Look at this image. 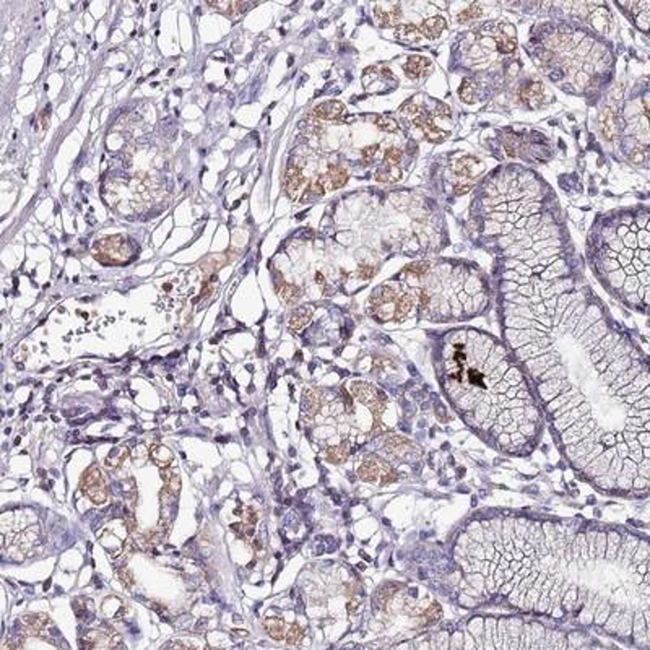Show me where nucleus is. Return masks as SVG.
<instances>
[{
	"label": "nucleus",
	"instance_id": "nucleus-4",
	"mask_svg": "<svg viewBox=\"0 0 650 650\" xmlns=\"http://www.w3.org/2000/svg\"><path fill=\"white\" fill-rule=\"evenodd\" d=\"M374 16L382 28L389 26H398L401 21V7L400 4H393L386 8V5H377L374 7Z\"/></svg>",
	"mask_w": 650,
	"mask_h": 650
},
{
	"label": "nucleus",
	"instance_id": "nucleus-25",
	"mask_svg": "<svg viewBox=\"0 0 650 650\" xmlns=\"http://www.w3.org/2000/svg\"><path fill=\"white\" fill-rule=\"evenodd\" d=\"M278 294L283 299L285 304H294L299 299V296H301V289L294 285H283V286H278Z\"/></svg>",
	"mask_w": 650,
	"mask_h": 650
},
{
	"label": "nucleus",
	"instance_id": "nucleus-6",
	"mask_svg": "<svg viewBox=\"0 0 650 650\" xmlns=\"http://www.w3.org/2000/svg\"><path fill=\"white\" fill-rule=\"evenodd\" d=\"M345 113V106L343 102L340 101H327L322 102L317 107H314V111L311 113V116L314 119H322V121H337Z\"/></svg>",
	"mask_w": 650,
	"mask_h": 650
},
{
	"label": "nucleus",
	"instance_id": "nucleus-21",
	"mask_svg": "<svg viewBox=\"0 0 650 650\" xmlns=\"http://www.w3.org/2000/svg\"><path fill=\"white\" fill-rule=\"evenodd\" d=\"M408 447H410V442L403 438H398V436H392V438L386 441V450L389 454L397 455V457L403 455Z\"/></svg>",
	"mask_w": 650,
	"mask_h": 650
},
{
	"label": "nucleus",
	"instance_id": "nucleus-33",
	"mask_svg": "<svg viewBox=\"0 0 650 650\" xmlns=\"http://www.w3.org/2000/svg\"><path fill=\"white\" fill-rule=\"evenodd\" d=\"M431 270V263L429 262H416V263H410L408 267L405 268L407 273L415 277H424L427 275V272Z\"/></svg>",
	"mask_w": 650,
	"mask_h": 650
},
{
	"label": "nucleus",
	"instance_id": "nucleus-36",
	"mask_svg": "<svg viewBox=\"0 0 650 650\" xmlns=\"http://www.w3.org/2000/svg\"><path fill=\"white\" fill-rule=\"evenodd\" d=\"M441 616H442V608L439 606V603H432L429 608L424 611V622L432 624L436 621H439Z\"/></svg>",
	"mask_w": 650,
	"mask_h": 650
},
{
	"label": "nucleus",
	"instance_id": "nucleus-39",
	"mask_svg": "<svg viewBox=\"0 0 650 650\" xmlns=\"http://www.w3.org/2000/svg\"><path fill=\"white\" fill-rule=\"evenodd\" d=\"M418 303H420L421 309H427V307H429V304H431V293H429V289H427V288H421L420 291H418Z\"/></svg>",
	"mask_w": 650,
	"mask_h": 650
},
{
	"label": "nucleus",
	"instance_id": "nucleus-29",
	"mask_svg": "<svg viewBox=\"0 0 650 650\" xmlns=\"http://www.w3.org/2000/svg\"><path fill=\"white\" fill-rule=\"evenodd\" d=\"M481 13H483V10L480 8V5L472 4L470 7H467L465 10H462L457 15V20H458V23H468V21L478 18V16H481Z\"/></svg>",
	"mask_w": 650,
	"mask_h": 650
},
{
	"label": "nucleus",
	"instance_id": "nucleus-35",
	"mask_svg": "<svg viewBox=\"0 0 650 650\" xmlns=\"http://www.w3.org/2000/svg\"><path fill=\"white\" fill-rule=\"evenodd\" d=\"M384 159H386L387 166H397L398 163L403 159V153H401L400 148L392 147V148H387L386 153H384Z\"/></svg>",
	"mask_w": 650,
	"mask_h": 650
},
{
	"label": "nucleus",
	"instance_id": "nucleus-8",
	"mask_svg": "<svg viewBox=\"0 0 650 650\" xmlns=\"http://www.w3.org/2000/svg\"><path fill=\"white\" fill-rule=\"evenodd\" d=\"M320 182L323 184V187L327 191H337L340 187H343L348 181V173L346 169L338 168V166H330V169L327 171V174H323L319 177Z\"/></svg>",
	"mask_w": 650,
	"mask_h": 650
},
{
	"label": "nucleus",
	"instance_id": "nucleus-17",
	"mask_svg": "<svg viewBox=\"0 0 650 650\" xmlns=\"http://www.w3.org/2000/svg\"><path fill=\"white\" fill-rule=\"evenodd\" d=\"M600 125L603 129V133L608 140H613L618 133V124H616V116L613 114L610 107H606L602 116H600Z\"/></svg>",
	"mask_w": 650,
	"mask_h": 650
},
{
	"label": "nucleus",
	"instance_id": "nucleus-2",
	"mask_svg": "<svg viewBox=\"0 0 650 650\" xmlns=\"http://www.w3.org/2000/svg\"><path fill=\"white\" fill-rule=\"evenodd\" d=\"M82 490L87 493L88 498L95 504H102L107 498L106 486L102 483L101 473L96 467H91L87 470V473L83 475L82 480Z\"/></svg>",
	"mask_w": 650,
	"mask_h": 650
},
{
	"label": "nucleus",
	"instance_id": "nucleus-49",
	"mask_svg": "<svg viewBox=\"0 0 650 650\" xmlns=\"http://www.w3.org/2000/svg\"><path fill=\"white\" fill-rule=\"evenodd\" d=\"M381 73L386 76V78H393V73H392V70H390L389 67H382L381 68Z\"/></svg>",
	"mask_w": 650,
	"mask_h": 650
},
{
	"label": "nucleus",
	"instance_id": "nucleus-16",
	"mask_svg": "<svg viewBox=\"0 0 650 650\" xmlns=\"http://www.w3.org/2000/svg\"><path fill=\"white\" fill-rule=\"evenodd\" d=\"M393 304H395V309H393V317H395V320L401 322V320L407 319V315L410 314V311H412L413 297H412V294H408V293H401V294H398L397 301L393 303Z\"/></svg>",
	"mask_w": 650,
	"mask_h": 650
},
{
	"label": "nucleus",
	"instance_id": "nucleus-20",
	"mask_svg": "<svg viewBox=\"0 0 650 650\" xmlns=\"http://www.w3.org/2000/svg\"><path fill=\"white\" fill-rule=\"evenodd\" d=\"M403 173L398 166H386L381 168L377 173H375V181L377 182H384V184H392V182H398Z\"/></svg>",
	"mask_w": 650,
	"mask_h": 650
},
{
	"label": "nucleus",
	"instance_id": "nucleus-56",
	"mask_svg": "<svg viewBox=\"0 0 650 650\" xmlns=\"http://www.w3.org/2000/svg\"><path fill=\"white\" fill-rule=\"evenodd\" d=\"M20 441H21V438H16L13 444H15V446H18V444H20Z\"/></svg>",
	"mask_w": 650,
	"mask_h": 650
},
{
	"label": "nucleus",
	"instance_id": "nucleus-40",
	"mask_svg": "<svg viewBox=\"0 0 650 650\" xmlns=\"http://www.w3.org/2000/svg\"><path fill=\"white\" fill-rule=\"evenodd\" d=\"M377 151H379V145H372V147H367V148L363 150V159H364L366 165H369V163L374 159Z\"/></svg>",
	"mask_w": 650,
	"mask_h": 650
},
{
	"label": "nucleus",
	"instance_id": "nucleus-18",
	"mask_svg": "<svg viewBox=\"0 0 650 650\" xmlns=\"http://www.w3.org/2000/svg\"><path fill=\"white\" fill-rule=\"evenodd\" d=\"M397 38L401 42H405V44H413V42L421 39V33H420V28L415 26V24H412V23L398 24L397 26Z\"/></svg>",
	"mask_w": 650,
	"mask_h": 650
},
{
	"label": "nucleus",
	"instance_id": "nucleus-31",
	"mask_svg": "<svg viewBox=\"0 0 650 650\" xmlns=\"http://www.w3.org/2000/svg\"><path fill=\"white\" fill-rule=\"evenodd\" d=\"M372 122L379 127L381 130L384 132H397L398 130V124L395 119L392 117H386V116H375L372 119Z\"/></svg>",
	"mask_w": 650,
	"mask_h": 650
},
{
	"label": "nucleus",
	"instance_id": "nucleus-14",
	"mask_svg": "<svg viewBox=\"0 0 650 650\" xmlns=\"http://www.w3.org/2000/svg\"><path fill=\"white\" fill-rule=\"evenodd\" d=\"M619 7L629 8V12H631L632 16H634V18L639 15L640 18L637 20V26L640 30L647 31V28H648V8H650V4L648 2H637V4H631V5H628V4L621 5L619 4Z\"/></svg>",
	"mask_w": 650,
	"mask_h": 650
},
{
	"label": "nucleus",
	"instance_id": "nucleus-27",
	"mask_svg": "<svg viewBox=\"0 0 650 650\" xmlns=\"http://www.w3.org/2000/svg\"><path fill=\"white\" fill-rule=\"evenodd\" d=\"M475 93H476V82L464 80V83H462V87L458 90L460 99L464 102H467V104H472V102L475 101Z\"/></svg>",
	"mask_w": 650,
	"mask_h": 650
},
{
	"label": "nucleus",
	"instance_id": "nucleus-10",
	"mask_svg": "<svg viewBox=\"0 0 650 650\" xmlns=\"http://www.w3.org/2000/svg\"><path fill=\"white\" fill-rule=\"evenodd\" d=\"M447 23L442 16H431V18H426L420 26V33L421 36H424L426 39H438L442 31L446 30Z\"/></svg>",
	"mask_w": 650,
	"mask_h": 650
},
{
	"label": "nucleus",
	"instance_id": "nucleus-15",
	"mask_svg": "<svg viewBox=\"0 0 650 650\" xmlns=\"http://www.w3.org/2000/svg\"><path fill=\"white\" fill-rule=\"evenodd\" d=\"M381 473H382V468L379 465V462H375L372 458L366 460L364 464L358 468V476L361 478L363 481H369V483L377 480V478L381 476Z\"/></svg>",
	"mask_w": 650,
	"mask_h": 650
},
{
	"label": "nucleus",
	"instance_id": "nucleus-52",
	"mask_svg": "<svg viewBox=\"0 0 650 650\" xmlns=\"http://www.w3.org/2000/svg\"><path fill=\"white\" fill-rule=\"evenodd\" d=\"M228 441H229L228 436H223V438H218V439H216V442H220V444H225V442H228Z\"/></svg>",
	"mask_w": 650,
	"mask_h": 650
},
{
	"label": "nucleus",
	"instance_id": "nucleus-47",
	"mask_svg": "<svg viewBox=\"0 0 650 650\" xmlns=\"http://www.w3.org/2000/svg\"><path fill=\"white\" fill-rule=\"evenodd\" d=\"M470 187H472V184H468V182H458V184L455 185V194H465L467 191H470Z\"/></svg>",
	"mask_w": 650,
	"mask_h": 650
},
{
	"label": "nucleus",
	"instance_id": "nucleus-13",
	"mask_svg": "<svg viewBox=\"0 0 650 650\" xmlns=\"http://www.w3.org/2000/svg\"><path fill=\"white\" fill-rule=\"evenodd\" d=\"M543 96H545V90H543V85L541 83H530V85H527V87L520 91V99L524 101V102H527V104H530V106L541 102L543 101Z\"/></svg>",
	"mask_w": 650,
	"mask_h": 650
},
{
	"label": "nucleus",
	"instance_id": "nucleus-53",
	"mask_svg": "<svg viewBox=\"0 0 650 650\" xmlns=\"http://www.w3.org/2000/svg\"><path fill=\"white\" fill-rule=\"evenodd\" d=\"M203 628H205V621L202 619V621H199V626H197V631L202 632V631H203Z\"/></svg>",
	"mask_w": 650,
	"mask_h": 650
},
{
	"label": "nucleus",
	"instance_id": "nucleus-48",
	"mask_svg": "<svg viewBox=\"0 0 650 650\" xmlns=\"http://www.w3.org/2000/svg\"><path fill=\"white\" fill-rule=\"evenodd\" d=\"M382 432H386V427H384L382 424H374V427H372V436H381Z\"/></svg>",
	"mask_w": 650,
	"mask_h": 650
},
{
	"label": "nucleus",
	"instance_id": "nucleus-24",
	"mask_svg": "<svg viewBox=\"0 0 650 650\" xmlns=\"http://www.w3.org/2000/svg\"><path fill=\"white\" fill-rule=\"evenodd\" d=\"M494 42H496V49H498L501 54H510V52H514L516 47H517L516 39H512V38L506 36V34H501V33H496Z\"/></svg>",
	"mask_w": 650,
	"mask_h": 650
},
{
	"label": "nucleus",
	"instance_id": "nucleus-50",
	"mask_svg": "<svg viewBox=\"0 0 650 650\" xmlns=\"http://www.w3.org/2000/svg\"><path fill=\"white\" fill-rule=\"evenodd\" d=\"M356 608H358V602H351V603H348V610H349V611L356 613Z\"/></svg>",
	"mask_w": 650,
	"mask_h": 650
},
{
	"label": "nucleus",
	"instance_id": "nucleus-30",
	"mask_svg": "<svg viewBox=\"0 0 650 650\" xmlns=\"http://www.w3.org/2000/svg\"><path fill=\"white\" fill-rule=\"evenodd\" d=\"M348 455V449H346V442H343L341 446H335V447H329L327 449V458L333 464H341Z\"/></svg>",
	"mask_w": 650,
	"mask_h": 650
},
{
	"label": "nucleus",
	"instance_id": "nucleus-3",
	"mask_svg": "<svg viewBox=\"0 0 650 650\" xmlns=\"http://www.w3.org/2000/svg\"><path fill=\"white\" fill-rule=\"evenodd\" d=\"M484 171L483 163L475 156H462L452 163V173L458 177L473 179Z\"/></svg>",
	"mask_w": 650,
	"mask_h": 650
},
{
	"label": "nucleus",
	"instance_id": "nucleus-42",
	"mask_svg": "<svg viewBox=\"0 0 650 650\" xmlns=\"http://www.w3.org/2000/svg\"><path fill=\"white\" fill-rule=\"evenodd\" d=\"M374 267H369V265H364V267H361L358 270V273H359V278H364V280H369V278H372L374 277Z\"/></svg>",
	"mask_w": 650,
	"mask_h": 650
},
{
	"label": "nucleus",
	"instance_id": "nucleus-34",
	"mask_svg": "<svg viewBox=\"0 0 650 650\" xmlns=\"http://www.w3.org/2000/svg\"><path fill=\"white\" fill-rule=\"evenodd\" d=\"M447 137H449V132H447V130L439 129L438 125L432 127L431 130L424 132V139H426L427 142H431V143H441L442 140H446Z\"/></svg>",
	"mask_w": 650,
	"mask_h": 650
},
{
	"label": "nucleus",
	"instance_id": "nucleus-37",
	"mask_svg": "<svg viewBox=\"0 0 650 650\" xmlns=\"http://www.w3.org/2000/svg\"><path fill=\"white\" fill-rule=\"evenodd\" d=\"M303 636H304L303 634V629L294 624V626H291V628H289V631L286 632V642L288 644H297L299 640L303 639Z\"/></svg>",
	"mask_w": 650,
	"mask_h": 650
},
{
	"label": "nucleus",
	"instance_id": "nucleus-22",
	"mask_svg": "<svg viewBox=\"0 0 650 650\" xmlns=\"http://www.w3.org/2000/svg\"><path fill=\"white\" fill-rule=\"evenodd\" d=\"M325 192H327V189H325L323 184L320 182V179H317V181H314L307 185V189L304 191V194L301 197V203H309L312 200H317Z\"/></svg>",
	"mask_w": 650,
	"mask_h": 650
},
{
	"label": "nucleus",
	"instance_id": "nucleus-26",
	"mask_svg": "<svg viewBox=\"0 0 650 650\" xmlns=\"http://www.w3.org/2000/svg\"><path fill=\"white\" fill-rule=\"evenodd\" d=\"M412 122H413V125L416 127V129H421L423 130V133L424 132H427V130H431L432 127H436V124H434V119L427 114V113H424L423 109H420V113H418L413 119H412Z\"/></svg>",
	"mask_w": 650,
	"mask_h": 650
},
{
	"label": "nucleus",
	"instance_id": "nucleus-9",
	"mask_svg": "<svg viewBox=\"0 0 650 650\" xmlns=\"http://www.w3.org/2000/svg\"><path fill=\"white\" fill-rule=\"evenodd\" d=\"M349 389H351V395L355 398H358L361 403H367V405H369L371 401H374L375 398L386 395L382 390L375 389V387L371 386V384H366V382H353Z\"/></svg>",
	"mask_w": 650,
	"mask_h": 650
},
{
	"label": "nucleus",
	"instance_id": "nucleus-23",
	"mask_svg": "<svg viewBox=\"0 0 650 650\" xmlns=\"http://www.w3.org/2000/svg\"><path fill=\"white\" fill-rule=\"evenodd\" d=\"M265 629H267L268 636L275 640L286 639V624L281 619H267L265 621Z\"/></svg>",
	"mask_w": 650,
	"mask_h": 650
},
{
	"label": "nucleus",
	"instance_id": "nucleus-38",
	"mask_svg": "<svg viewBox=\"0 0 650 650\" xmlns=\"http://www.w3.org/2000/svg\"><path fill=\"white\" fill-rule=\"evenodd\" d=\"M420 106H416L415 102H412V101H408L407 104H403L400 107V113L403 114V116H407L408 119H413L418 113H420Z\"/></svg>",
	"mask_w": 650,
	"mask_h": 650
},
{
	"label": "nucleus",
	"instance_id": "nucleus-46",
	"mask_svg": "<svg viewBox=\"0 0 650 650\" xmlns=\"http://www.w3.org/2000/svg\"><path fill=\"white\" fill-rule=\"evenodd\" d=\"M246 519H247V522H249V525H254L255 522H257V512H255L252 507H247V510H246Z\"/></svg>",
	"mask_w": 650,
	"mask_h": 650
},
{
	"label": "nucleus",
	"instance_id": "nucleus-5",
	"mask_svg": "<svg viewBox=\"0 0 650 650\" xmlns=\"http://www.w3.org/2000/svg\"><path fill=\"white\" fill-rule=\"evenodd\" d=\"M432 62L427 57L423 56H412L408 61L403 64V70L408 78H420V76H426L431 72Z\"/></svg>",
	"mask_w": 650,
	"mask_h": 650
},
{
	"label": "nucleus",
	"instance_id": "nucleus-12",
	"mask_svg": "<svg viewBox=\"0 0 650 650\" xmlns=\"http://www.w3.org/2000/svg\"><path fill=\"white\" fill-rule=\"evenodd\" d=\"M312 317V309L311 307H301V309L294 311L288 319V325L293 332H301L307 323L311 322Z\"/></svg>",
	"mask_w": 650,
	"mask_h": 650
},
{
	"label": "nucleus",
	"instance_id": "nucleus-55",
	"mask_svg": "<svg viewBox=\"0 0 650 650\" xmlns=\"http://www.w3.org/2000/svg\"><path fill=\"white\" fill-rule=\"evenodd\" d=\"M38 475L39 476H46V472H44V470H38Z\"/></svg>",
	"mask_w": 650,
	"mask_h": 650
},
{
	"label": "nucleus",
	"instance_id": "nucleus-28",
	"mask_svg": "<svg viewBox=\"0 0 650 650\" xmlns=\"http://www.w3.org/2000/svg\"><path fill=\"white\" fill-rule=\"evenodd\" d=\"M151 454H158V457L155 455V457H153V460H155V464H158L161 468L168 467L169 462L173 460V454H171V450L166 449V447H163V446H153Z\"/></svg>",
	"mask_w": 650,
	"mask_h": 650
},
{
	"label": "nucleus",
	"instance_id": "nucleus-41",
	"mask_svg": "<svg viewBox=\"0 0 650 650\" xmlns=\"http://www.w3.org/2000/svg\"><path fill=\"white\" fill-rule=\"evenodd\" d=\"M117 576H119V579H121V582L125 585V587H132L133 585V577H132V574L127 569H119L117 571Z\"/></svg>",
	"mask_w": 650,
	"mask_h": 650
},
{
	"label": "nucleus",
	"instance_id": "nucleus-44",
	"mask_svg": "<svg viewBox=\"0 0 650 650\" xmlns=\"http://www.w3.org/2000/svg\"><path fill=\"white\" fill-rule=\"evenodd\" d=\"M436 116L449 119L450 117V107L447 104H438V107H436Z\"/></svg>",
	"mask_w": 650,
	"mask_h": 650
},
{
	"label": "nucleus",
	"instance_id": "nucleus-43",
	"mask_svg": "<svg viewBox=\"0 0 650 650\" xmlns=\"http://www.w3.org/2000/svg\"><path fill=\"white\" fill-rule=\"evenodd\" d=\"M179 488H181V483H179V478L174 475L173 478H171V480L168 481V490H169V493H173L174 496L179 493Z\"/></svg>",
	"mask_w": 650,
	"mask_h": 650
},
{
	"label": "nucleus",
	"instance_id": "nucleus-32",
	"mask_svg": "<svg viewBox=\"0 0 650 650\" xmlns=\"http://www.w3.org/2000/svg\"><path fill=\"white\" fill-rule=\"evenodd\" d=\"M127 452H129V449L127 447H117V449H114V450H111V454L107 455V458L104 460L106 462V465L107 467H113V468H116V467H119L122 464V460L127 457L125 454Z\"/></svg>",
	"mask_w": 650,
	"mask_h": 650
},
{
	"label": "nucleus",
	"instance_id": "nucleus-19",
	"mask_svg": "<svg viewBox=\"0 0 650 650\" xmlns=\"http://www.w3.org/2000/svg\"><path fill=\"white\" fill-rule=\"evenodd\" d=\"M322 405V393L319 390H312L307 389L304 392V403H303V410L307 415H315L319 412V408Z\"/></svg>",
	"mask_w": 650,
	"mask_h": 650
},
{
	"label": "nucleus",
	"instance_id": "nucleus-7",
	"mask_svg": "<svg viewBox=\"0 0 650 650\" xmlns=\"http://www.w3.org/2000/svg\"><path fill=\"white\" fill-rule=\"evenodd\" d=\"M304 182H306V177L299 168L289 166L286 169V173L283 176V187H285V192L291 197V199H296V195L299 194V191H301Z\"/></svg>",
	"mask_w": 650,
	"mask_h": 650
},
{
	"label": "nucleus",
	"instance_id": "nucleus-45",
	"mask_svg": "<svg viewBox=\"0 0 650 650\" xmlns=\"http://www.w3.org/2000/svg\"><path fill=\"white\" fill-rule=\"evenodd\" d=\"M49 114H50V106H46V109L42 111L41 116H39V121L42 122V130H46V129H47V124H49Z\"/></svg>",
	"mask_w": 650,
	"mask_h": 650
},
{
	"label": "nucleus",
	"instance_id": "nucleus-54",
	"mask_svg": "<svg viewBox=\"0 0 650 650\" xmlns=\"http://www.w3.org/2000/svg\"><path fill=\"white\" fill-rule=\"evenodd\" d=\"M254 548H255V550H260V548H262V543H260L259 540H255V541H254Z\"/></svg>",
	"mask_w": 650,
	"mask_h": 650
},
{
	"label": "nucleus",
	"instance_id": "nucleus-51",
	"mask_svg": "<svg viewBox=\"0 0 650 650\" xmlns=\"http://www.w3.org/2000/svg\"><path fill=\"white\" fill-rule=\"evenodd\" d=\"M153 608H155V611H156V613H159V614H163V613L166 611L165 606H161V605H155V606H153Z\"/></svg>",
	"mask_w": 650,
	"mask_h": 650
},
{
	"label": "nucleus",
	"instance_id": "nucleus-11",
	"mask_svg": "<svg viewBox=\"0 0 650 650\" xmlns=\"http://www.w3.org/2000/svg\"><path fill=\"white\" fill-rule=\"evenodd\" d=\"M397 297H398V293H397L395 288L389 286V285H384V286H381L379 289H375V291H374V294L371 296V303L375 307H382V306L393 304V303L397 301Z\"/></svg>",
	"mask_w": 650,
	"mask_h": 650
},
{
	"label": "nucleus",
	"instance_id": "nucleus-1",
	"mask_svg": "<svg viewBox=\"0 0 650 650\" xmlns=\"http://www.w3.org/2000/svg\"><path fill=\"white\" fill-rule=\"evenodd\" d=\"M96 259L102 263H111L109 260H114L117 263L119 260H125L130 257L132 247L130 242L122 236H111L102 239V241L96 242Z\"/></svg>",
	"mask_w": 650,
	"mask_h": 650
}]
</instances>
